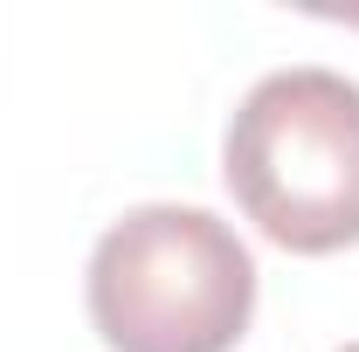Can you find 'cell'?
I'll return each mask as SVG.
<instances>
[{
    "label": "cell",
    "instance_id": "obj_1",
    "mask_svg": "<svg viewBox=\"0 0 359 352\" xmlns=\"http://www.w3.org/2000/svg\"><path fill=\"white\" fill-rule=\"evenodd\" d=\"M83 297L111 352H235L256 318V256L222 215L145 201L97 235Z\"/></svg>",
    "mask_w": 359,
    "mask_h": 352
},
{
    "label": "cell",
    "instance_id": "obj_4",
    "mask_svg": "<svg viewBox=\"0 0 359 352\" xmlns=\"http://www.w3.org/2000/svg\"><path fill=\"white\" fill-rule=\"evenodd\" d=\"M339 352H359V339H353V346H339Z\"/></svg>",
    "mask_w": 359,
    "mask_h": 352
},
{
    "label": "cell",
    "instance_id": "obj_2",
    "mask_svg": "<svg viewBox=\"0 0 359 352\" xmlns=\"http://www.w3.org/2000/svg\"><path fill=\"white\" fill-rule=\"evenodd\" d=\"M235 208L290 256L359 242V83L339 69H269L235 104L222 138Z\"/></svg>",
    "mask_w": 359,
    "mask_h": 352
},
{
    "label": "cell",
    "instance_id": "obj_3",
    "mask_svg": "<svg viewBox=\"0 0 359 352\" xmlns=\"http://www.w3.org/2000/svg\"><path fill=\"white\" fill-rule=\"evenodd\" d=\"M339 21H353V28H359V14H339Z\"/></svg>",
    "mask_w": 359,
    "mask_h": 352
}]
</instances>
